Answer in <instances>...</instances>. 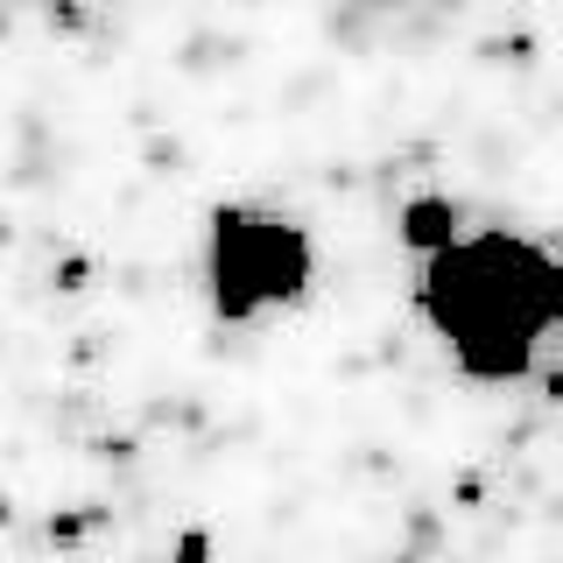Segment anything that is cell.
Masks as SVG:
<instances>
[{"label":"cell","mask_w":563,"mask_h":563,"mask_svg":"<svg viewBox=\"0 0 563 563\" xmlns=\"http://www.w3.org/2000/svg\"><path fill=\"white\" fill-rule=\"evenodd\" d=\"M387 8H409V0H387Z\"/></svg>","instance_id":"cell-6"},{"label":"cell","mask_w":563,"mask_h":563,"mask_svg":"<svg viewBox=\"0 0 563 563\" xmlns=\"http://www.w3.org/2000/svg\"><path fill=\"white\" fill-rule=\"evenodd\" d=\"M169 563H211V536H205V528H184L176 550H169Z\"/></svg>","instance_id":"cell-4"},{"label":"cell","mask_w":563,"mask_h":563,"mask_svg":"<svg viewBox=\"0 0 563 563\" xmlns=\"http://www.w3.org/2000/svg\"><path fill=\"white\" fill-rule=\"evenodd\" d=\"M542 387H550V401H556V409H563V366H556V374L542 380Z\"/></svg>","instance_id":"cell-5"},{"label":"cell","mask_w":563,"mask_h":563,"mask_svg":"<svg viewBox=\"0 0 563 563\" xmlns=\"http://www.w3.org/2000/svg\"><path fill=\"white\" fill-rule=\"evenodd\" d=\"M317 275V246L296 219L254 205H219L205 240V282L219 324H254L261 310L296 303Z\"/></svg>","instance_id":"cell-2"},{"label":"cell","mask_w":563,"mask_h":563,"mask_svg":"<svg viewBox=\"0 0 563 563\" xmlns=\"http://www.w3.org/2000/svg\"><path fill=\"white\" fill-rule=\"evenodd\" d=\"M395 240L409 246L416 261H437L444 246L465 240V205L444 198V190H422V198H409V205L395 211Z\"/></svg>","instance_id":"cell-3"},{"label":"cell","mask_w":563,"mask_h":563,"mask_svg":"<svg viewBox=\"0 0 563 563\" xmlns=\"http://www.w3.org/2000/svg\"><path fill=\"white\" fill-rule=\"evenodd\" d=\"M416 310L465 380L515 387L536 366V339L563 324V261L521 233H472L422 261Z\"/></svg>","instance_id":"cell-1"}]
</instances>
